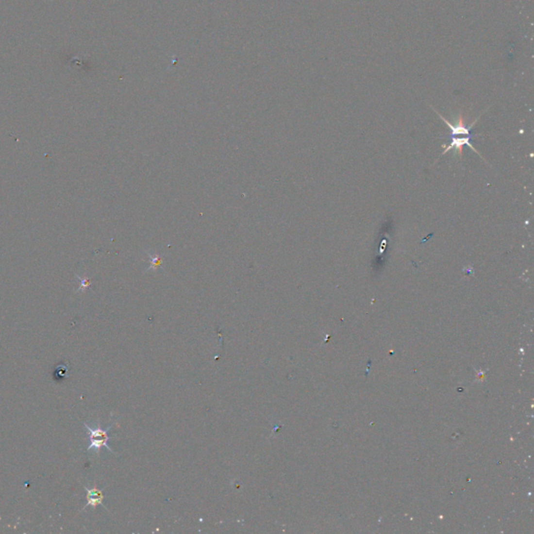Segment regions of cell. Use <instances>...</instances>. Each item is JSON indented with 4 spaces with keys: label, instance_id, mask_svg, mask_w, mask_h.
Segmentation results:
<instances>
[{
    "label": "cell",
    "instance_id": "2",
    "mask_svg": "<svg viewBox=\"0 0 534 534\" xmlns=\"http://www.w3.org/2000/svg\"><path fill=\"white\" fill-rule=\"evenodd\" d=\"M83 487H85V489L87 490V504L83 506V508L82 509L83 511L86 510L89 506H91V507H96L98 505H101L104 507V505L102 503L104 499L102 489H100L97 487H93V488H88L87 486H83Z\"/></svg>",
    "mask_w": 534,
    "mask_h": 534
},
{
    "label": "cell",
    "instance_id": "1",
    "mask_svg": "<svg viewBox=\"0 0 534 534\" xmlns=\"http://www.w3.org/2000/svg\"><path fill=\"white\" fill-rule=\"evenodd\" d=\"M114 424H112L108 428L103 429V428H101V427L93 428V427L89 426L88 424L83 423V426H85V428L88 431L89 442H90V445L87 449L88 452H90L91 450H94V451H96L98 453V452H100V450H101L102 448H105L109 452L114 453L113 450H112L109 447V440H110L109 431L112 429V428H113Z\"/></svg>",
    "mask_w": 534,
    "mask_h": 534
}]
</instances>
